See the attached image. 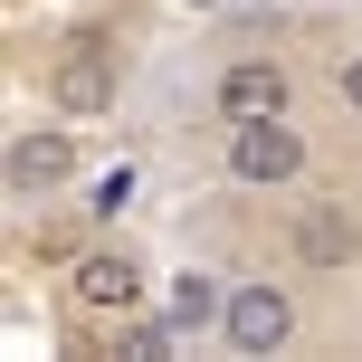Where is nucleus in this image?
Returning <instances> with one entry per match:
<instances>
[{
  "label": "nucleus",
  "mask_w": 362,
  "mask_h": 362,
  "mask_svg": "<svg viewBox=\"0 0 362 362\" xmlns=\"http://www.w3.org/2000/svg\"><path fill=\"white\" fill-rule=\"evenodd\" d=\"M353 257H362V219L344 210V200H305V210H296V267L344 276Z\"/></svg>",
  "instance_id": "obj_6"
},
{
  "label": "nucleus",
  "mask_w": 362,
  "mask_h": 362,
  "mask_svg": "<svg viewBox=\"0 0 362 362\" xmlns=\"http://www.w3.org/2000/svg\"><path fill=\"white\" fill-rule=\"evenodd\" d=\"M334 95H344V124H362V48L334 57Z\"/></svg>",
  "instance_id": "obj_11"
},
{
  "label": "nucleus",
  "mask_w": 362,
  "mask_h": 362,
  "mask_svg": "<svg viewBox=\"0 0 362 362\" xmlns=\"http://www.w3.org/2000/svg\"><path fill=\"white\" fill-rule=\"evenodd\" d=\"M57 105H76V115L105 105V67H95V48H76L67 67H57Z\"/></svg>",
  "instance_id": "obj_10"
},
{
  "label": "nucleus",
  "mask_w": 362,
  "mask_h": 362,
  "mask_svg": "<svg viewBox=\"0 0 362 362\" xmlns=\"http://www.w3.org/2000/svg\"><path fill=\"white\" fill-rule=\"evenodd\" d=\"M134 200H144V172H134V163H105V172H86V200H76V210H86L95 229H115Z\"/></svg>",
  "instance_id": "obj_8"
},
{
  "label": "nucleus",
  "mask_w": 362,
  "mask_h": 362,
  "mask_svg": "<svg viewBox=\"0 0 362 362\" xmlns=\"http://www.w3.org/2000/svg\"><path fill=\"white\" fill-rule=\"evenodd\" d=\"M276 0H200V19H267Z\"/></svg>",
  "instance_id": "obj_12"
},
{
  "label": "nucleus",
  "mask_w": 362,
  "mask_h": 362,
  "mask_svg": "<svg viewBox=\"0 0 362 362\" xmlns=\"http://www.w3.org/2000/svg\"><path fill=\"white\" fill-rule=\"evenodd\" d=\"M219 172L238 191H305L315 144H305L296 115H248V124H219Z\"/></svg>",
  "instance_id": "obj_1"
},
{
  "label": "nucleus",
  "mask_w": 362,
  "mask_h": 362,
  "mask_svg": "<svg viewBox=\"0 0 362 362\" xmlns=\"http://www.w3.org/2000/svg\"><path fill=\"white\" fill-rule=\"evenodd\" d=\"M163 315L181 325V344H200V334L219 344V315H229V276H219V267H172V276H163Z\"/></svg>",
  "instance_id": "obj_7"
},
{
  "label": "nucleus",
  "mask_w": 362,
  "mask_h": 362,
  "mask_svg": "<svg viewBox=\"0 0 362 362\" xmlns=\"http://www.w3.org/2000/svg\"><path fill=\"white\" fill-rule=\"evenodd\" d=\"M67 305L95 315V325L144 315V305H153V267H144V248H124L115 229L95 238V248H76V267H67Z\"/></svg>",
  "instance_id": "obj_2"
},
{
  "label": "nucleus",
  "mask_w": 362,
  "mask_h": 362,
  "mask_svg": "<svg viewBox=\"0 0 362 362\" xmlns=\"http://www.w3.org/2000/svg\"><path fill=\"white\" fill-rule=\"evenodd\" d=\"M172 344H181V325H172L163 305H153V315H124V325H115V353H134V362H163Z\"/></svg>",
  "instance_id": "obj_9"
},
{
  "label": "nucleus",
  "mask_w": 362,
  "mask_h": 362,
  "mask_svg": "<svg viewBox=\"0 0 362 362\" xmlns=\"http://www.w3.org/2000/svg\"><path fill=\"white\" fill-rule=\"evenodd\" d=\"M296 325H305V305H296V286H286V276H229L219 353H248V362H267V353H286V344H296Z\"/></svg>",
  "instance_id": "obj_3"
},
{
  "label": "nucleus",
  "mask_w": 362,
  "mask_h": 362,
  "mask_svg": "<svg viewBox=\"0 0 362 362\" xmlns=\"http://www.w3.org/2000/svg\"><path fill=\"white\" fill-rule=\"evenodd\" d=\"M210 115L219 124H248V115H296V67L276 48H238L210 67Z\"/></svg>",
  "instance_id": "obj_4"
},
{
  "label": "nucleus",
  "mask_w": 362,
  "mask_h": 362,
  "mask_svg": "<svg viewBox=\"0 0 362 362\" xmlns=\"http://www.w3.org/2000/svg\"><path fill=\"white\" fill-rule=\"evenodd\" d=\"M0 181H10V200H57L76 181V134L67 124H19L10 153H0Z\"/></svg>",
  "instance_id": "obj_5"
}]
</instances>
